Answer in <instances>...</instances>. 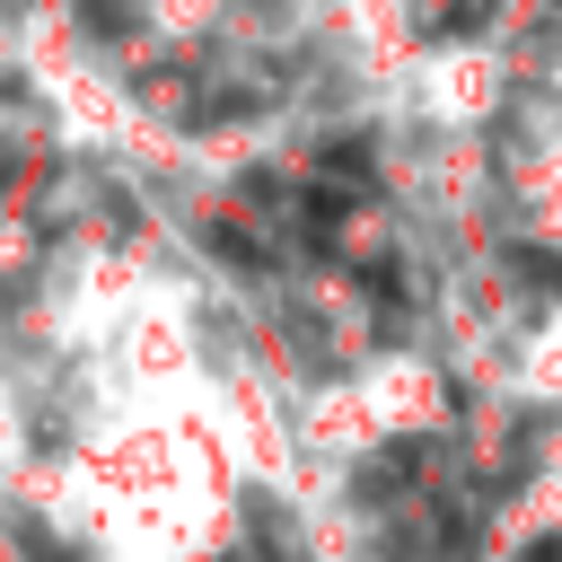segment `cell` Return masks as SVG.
I'll list each match as a JSON object with an SVG mask.
<instances>
[{"label":"cell","mask_w":562,"mask_h":562,"mask_svg":"<svg viewBox=\"0 0 562 562\" xmlns=\"http://www.w3.org/2000/svg\"><path fill=\"white\" fill-rule=\"evenodd\" d=\"M18 61V18H0V70Z\"/></svg>","instance_id":"1"}]
</instances>
